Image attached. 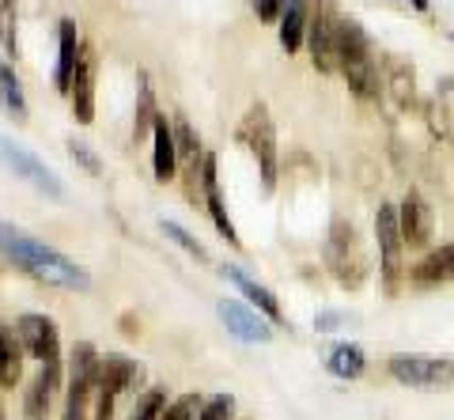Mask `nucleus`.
<instances>
[{"instance_id": "nucleus-1", "label": "nucleus", "mask_w": 454, "mask_h": 420, "mask_svg": "<svg viewBox=\"0 0 454 420\" xmlns=\"http://www.w3.org/2000/svg\"><path fill=\"white\" fill-rule=\"evenodd\" d=\"M0 254H8L12 261H20L27 273L46 280V284H57V288H73V292H83L91 284L88 269H80L73 258H65L61 250L46 246L35 235H27L16 223H4L0 220Z\"/></svg>"}, {"instance_id": "nucleus-2", "label": "nucleus", "mask_w": 454, "mask_h": 420, "mask_svg": "<svg viewBox=\"0 0 454 420\" xmlns=\"http://www.w3.org/2000/svg\"><path fill=\"white\" fill-rule=\"evenodd\" d=\"M337 68L345 73L348 88L356 95H375L379 91V68L372 58V46L360 31V23L340 19L337 23Z\"/></svg>"}, {"instance_id": "nucleus-3", "label": "nucleus", "mask_w": 454, "mask_h": 420, "mask_svg": "<svg viewBox=\"0 0 454 420\" xmlns=\"http://www.w3.org/2000/svg\"><path fill=\"white\" fill-rule=\"evenodd\" d=\"M390 375L405 386H417V390H443L454 386V360L447 356H424V353H394L390 356Z\"/></svg>"}, {"instance_id": "nucleus-4", "label": "nucleus", "mask_w": 454, "mask_h": 420, "mask_svg": "<svg viewBox=\"0 0 454 420\" xmlns=\"http://www.w3.org/2000/svg\"><path fill=\"white\" fill-rule=\"evenodd\" d=\"M375 239H379V269H382V288L387 296H394L397 284L405 276V265H402V228H397V208L382 205L379 216H375Z\"/></svg>"}, {"instance_id": "nucleus-5", "label": "nucleus", "mask_w": 454, "mask_h": 420, "mask_svg": "<svg viewBox=\"0 0 454 420\" xmlns=\"http://www.w3.org/2000/svg\"><path fill=\"white\" fill-rule=\"evenodd\" d=\"M0 163L8 167L16 178L23 182H31V186L38 193H50V198H65V186H61V178H57L53 171L42 159H35L27 148H20L16 140H8V136H0Z\"/></svg>"}, {"instance_id": "nucleus-6", "label": "nucleus", "mask_w": 454, "mask_h": 420, "mask_svg": "<svg viewBox=\"0 0 454 420\" xmlns=\"http://www.w3.org/2000/svg\"><path fill=\"white\" fill-rule=\"evenodd\" d=\"M16 338H20V345H23L38 363L61 360V333H57V322L46 318V315H20Z\"/></svg>"}, {"instance_id": "nucleus-7", "label": "nucleus", "mask_w": 454, "mask_h": 420, "mask_svg": "<svg viewBox=\"0 0 454 420\" xmlns=\"http://www.w3.org/2000/svg\"><path fill=\"white\" fill-rule=\"evenodd\" d=\"M397 228H402V243L409 250H424V246L432 243L435 216H432V205L424 201L417 190H409L402 208H397Z\"/></svg>"}, {"instance_id": "nucleus-8", "label": "nucleus", "mask_w": 454, "mask_h": 420, "mask_svg": "<svg viewBox=\"0 0 454 420\" xmlns=\"http://www.w3.org/2000/svg\"><path fill=\"white\" fill-rule=\"evenodd\" d=\"M216 315H220V322L227 326V333H231V338H239V341L265 345L269 338H273L269 322H265L258 311H250V307H243L239 299H220V303H216Z\"/></svg>"}, {"instance_id": "nucleus-9", "label": "nucleus", "mask_w": 454, "mask_h": 420, "mask_svg": "<svg viewBox=\"0 0 454 420\" xmlns=\"http://www.w3.org/2000/svg\"><path fill=\"white\" fill-rule=\"evenodd\" d=\"M140 379H145V368H140L137 360L121 356V353L98 356V379H95L98 390H110V394H125V390H133Z\"/></svg>"}, {"instance_id": "nucleus-10", "label": "nucleus", "mask_w": 454, "mask_h": 420, "mask_svg": "<svg viewBox=\"0 0 454 420\" xmlns=\"http://www.w3.org/2000/svg\"><path fill=\"white\" fill-rule=\"evenodd\" d=\"M68 95H73V118L80 125H91L95 121V58H91V50H80Z\"/></svg>"}, {"instance_id": "nucleus-11", "label": "nucleus", "mask_w": 454, "mask_h": 420, "mask_svg": "<svg viewBox=\"0 0 454 420\" xmlns=\"http://www.w3.org/2000/svg\"><path fill=\"white\" fill-rule=\"evenodd\" d=\"M57 386H61V360L42 363L38 379L27 386V398H23V413H27V420H46V416H50V405H53Z\"/></svg>"}, {"instance_id": "nucleus-12", "label": "nucleus", "mask_w": 454, "mask_h": 420, "mask_svg": "<svg viewBox=\"0 0 454 420\" xmlns=\"http://www.w3.org/2000/svg\"><path fill=\"white\" fill-rule=\"evenodd\" d=\"M175 167H178V140L170 133V121L163 114H155L152 121V171L155 182H170L175 178Z\"/></svg>"}, {"instance_id": "nucleus-13", "label": "nucleus", "mask_w": 454, "mask_h": 420, "mask_svg": "<svg viewBox=\"0 0 454 420\" xmlns=\"http://www.w3.org/2000/svg\"><path fill=\"white\" fill-rule=\"evenodd\" d=\"M247 129L254 133V136H250L254 156L262 159V186H265V190H273V182H277V148H273V125H269V118H265V110H262V106L250 114Z\"/></svg>"}, {"instance_id": "nucleus-14", "label": "nucleus", "mask_w": 454, "mask_h": 420, "mask_svg": "<svg viewBox=\"0 0 454 420\" xmlns=\"http://www.w3.org/2000/svg\"><path fill=\"white\" fill-rule=\"evenodd\" d=\"M307 31H310L315 68H322V73H333V68H337V23L330 19V12H318V16L307 23Z\"/></svg>"}, {"instance_id": "nucleus-15", "label": "nucleus", "mask_w": 454, "mask_h": 420, "mask_svg": "<svg viewBox=\"0 0 454 420\" xmlns=\"http://www.w3.org/2000/svg\"><path fill=\"white\" fill-rule=\"evenodd\" d=\"M201 186H205V201H208V216L216 223V231L223 235L231 246H239V235H235V223L227 220V208H223V198H220V186H216V159L205 156L201 159Z\"/></svg>"}, {"instance_id": "nucleus-16", "label": "nucleus", "mask_w": 454, "mask_h": 420, "mask_svg": "<svg viewBox=\"0 0 454 420\" xmlns=\"http://www.w3.org/2000/svg\"><path fill=\"white\" fill-rule=\"evenodd\" d=\"M409 280H413L417 288L447 284V280H454V243H443L439 250H432L420 265H413V269H409Z\"/></svg>"}, {"instance_id": "nucleus-17", "label": "nucleus", "mask_w": 454, "mask_h": 420, "mask_svg": "<svg viewBox=\"0 0 454 420\" xmlns=\"http://www.w3.org/2000/svg\"><path fill=\"white\" fill-rule=\"evenodd\" d=\"M223 276L231 280V284L243 292V296H247L254 307H258V311H262L269 322H280V318H284V311H280V303H277L273 292H269L265 284H258V280H250L243 269H239V265H223Z\"/></svg>"}, {"instance_id": "nucleus-18", "label": "nucleus", "mask_w": 454, "mask_h": 420, "mask_svg": "<svg viewBox=\"0 0 454 420\" xmlns=\"http://www.w3.org/2000/svg\"><path fill=\"white\" fill-rule=\"evenodd\" d=\"M80 38H76V23L65 19L61 23V53H57V73H53V83L57 91H68L73 88V73H76V61H80Z\"/></svg>"}, {"instance_id": "nucleus-19", "label": "nucleus", "mask_w": 454, "mask_h": 420, "mask_svg": "<svg viewBox=\"0 0 454 420\" xmlns=\"http://www.w3.org/2000/svg\"><path fill=\"white\" fill-rule=\"evenodd\" d=\"M364 368H367V356H364V348L352 341H340L325 353V371L337 375V379H360Z\"/></svg>"}, {"instance_id": "nucleus-20", "label": "nucleus", "mask_w": 454, "mask_h": 420, "mask_svg": "<svg viewBox=\"0 0 454 420\" xmlns=\"http://www.w3.org/2000/svg\"><path fill=\"white\" fill-rule=\"evenodd\" d=\"M23 375V345L12 330L0 326V386H16Z\"/></svg>"}, {"instance_id": "nucleus-21", "label": "nucleus", "mask_w": 454, "mask_h": 420, "mask_svg": "<svg viewBox=\"0 0 454 420\" xmlns=\"http://www.w3.org/2000/svg\"><path fill=\"white\" fill-rule=\"evenodd\" d=\"M303 31H307V8H303V0H288V8H284V16H280V46L295 53L303 46Z\"/></svg>"}, {"instance_id": "nucleus-22", "label": "nucleus", "mask_w": 454, "mask_h": 420, "mask_svg": "<svg viewBox=\"0 0 454 420\" xmlns=\"http://www.w3.org/2000/svg\"><path fill=\"white\" fill-rule=\"evenodd\" d=\"M0 103L16 121H27V99H23V88L12 68H0Z\"/></svg>"}, {"instance_id": "nucleus-23", "label": "nucleus", "mask_w": 454, "mask_h": 420, "mask_svg": "<svg viewBox=\"0 0 454 420\" xmlns=\"http://www.w3.org/2000/svg\"><path fill=\"white\" fill-rule=\"evenodd\" d=\"M163 409H167V390L163 386H152V390H145V394L137 398L129 420H160Z\"/></svg>"}, {"instance_id": "nucleus-24", "label": "nucleus", "mask_w": 454, "mask_h": 420, "mask_svg": "<svg viewBox=\"0 0 454 420\" xmlns=\"http://www.w3.org/2000/svg\"><path fill=\"white\" fill-rule=\"evenodd\" d=\"M163 235H167V239H175V243H178L182 250H186V254H193L197 261H208V250H205L201 243H197L186 228H178L175 220H163Z\"/></svg>"}, {"instance_id": "nucleus-25", "label": "nucleus", "mask_w": 454, "mask_h": 420, "mask_svg": "<svg viewBox=\"0 0 454 420\" xmlns=\"http://www.w3.org/2000/svg\"><path fill=\"white\" fill-rule=\"evenodd\" d=\"M201 398H197V394H182V398H175V401H170L167 405V409L160 413V420H193L197 413H201Z\"/></svg>"}, {"instance_id": "nucleus-26", "label": "nucleus", "mask_w": 454, "mask_h": 420, "mask_svg": "<svg viewBox=\"0 0 454 420\" xmlns=\"http://www.w3.org/2000/svg\"><path fill=\"white\" fill-rule=\"evenodd\" d=\"M235 416V398L231 394H216L208 398L201 405V413H197V420H231Z\"/></svg>"}, {"instance_id": "nucleus-27", "label": "nucleus", "mask_w": 454, "mask_h": 420, "mask_svg": "<svg viewBox=\"0 0 454 420\" xmlns=\"http://www.w3.org/2000/svg\"><path fill=\"white\" fill-rule=\"evenodd\" d=\"M352 315H345V311H318L315 315V330L318 333H333V330H345V326H352Z\"/></svg>"}, {"instance_id": "nucleus-28", "label": "nucleus", "mask_w": 454, "mask_h": 420, "mask_svg": "<svg viewBox=\"0 0 454 420\" xmlns=\"http://www.w3.org/2000/svg\"><path fill=\"white\" fill-rule=\"evenodd\" d=\"M68 156H73L80 167H88L91 175L103 171V163H98V156H95V152H91L88 144H80V140H68Z\"/></svg>"}, {"instance_id": "nucleus-29", "label": "nucleus", "mask_w": 454, "mask_h": 420, "mask_svg": "<svg viewBox=\"0 0 454 420\" xmlns=\"http://www.w3.org/2000/svg\"><path fill=\"white\" fill-rule=\"evenodd\" d=\"M114 398H118V394L95 386V420H114Z\"/></svg>"}, {"instance_id": "nucleus-30", "label": "nucleus", "mask_w": 454, "mask_h": 420, "mask_svg": "<svg viewBox=\"0 0 454 420\" xmlns=\"http://www.w3.org/2000/svg\"><path fill=\"white\" fill-rule=\"evenodd\" d=\"M284 8H288V0H258V19H277L284 16Z\"/></svg>"}, {"instance_id": "nucleus-31", "label": "nucleus", "mask_w": 454, "mask_h": 420, "mask_svg": "<svg viewBox=\"0 0 454 420\" xmlns=\"http://www.w3.org/2000/svg\"><path fill=\"white\" fill-rule=\"evenodd\" d=\"M413 4H417V8H420V12H424V8H428V0H413Z\"/></svg>"}, {"instance_id": "nucleus-32", "label": "nucleus", "mask_w": 454, "mask_h": 420, "mask_svg": "<svg viewBox=\"0 0 454 420\" xmlns=\"http://www.w3.org/2000/svg\"><path fill=\"white\" fill-rule=\"evenodd\" d=\"M0 420H4V405H0Z\"/></svg>"}, {"instance_id": "nucleus-33", "label": "nucleus", "mask_w": 454, "mask_h": 420, "mask_svg": "<svg viewBox=\"0 0 454 420\" xmlns=\"http://www.w3.org/2000/svg\"><path fill=\"white\" fill-rule=\"evenodd\" d=\"M193 420H197V416H193Z\"/></svg>"}]
</instances>
